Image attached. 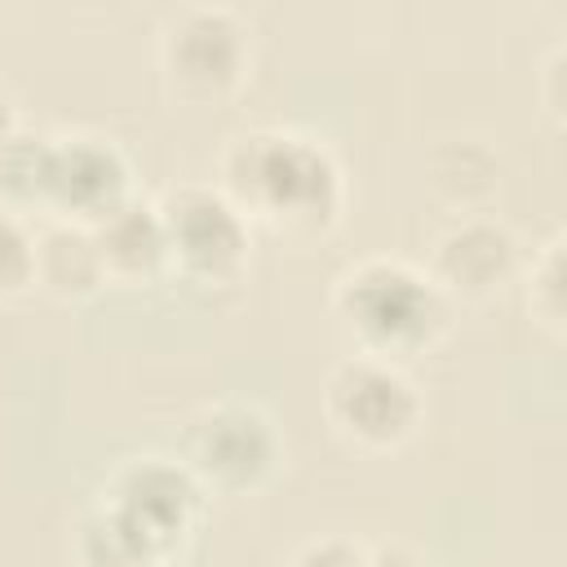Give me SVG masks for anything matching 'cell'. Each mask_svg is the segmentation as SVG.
<instances>
[{
    "instance_id": "obj_4",
    "label": "cell",
    "mask_w": 567,
    "mask_h": 567,
    "mask_svg": "<svg viewBox=\"0 0 567 567\" xmlns=\"http://www.w3.org/2000/svg\"><path fill=\"white\" fill-rule=\"evenodd\" d=\"M155 208L168 244V279L208 301L244 288L252 270V226L217 182H173L155 195Z\"/></svg>"
},
{
    "instance_id": "obj_3",
    "label": "cell",
    "mask_w": 567,
    "mask_h": 567,
    "mask_svg": "<svg viewBox=\"0 0 567 567\" xmlns=\"http://www.w3.org/2000/svg\"><path fill=\"white\" fill-rule=\"evenodd\" d=\"M155 71L173 106H221L252 75V27L230 4H177L155 27Z\"/></svg>"
},
{
    "instance_id": "obj_2",
    "label": "cell",
    "mask_w": 567,
    "mask_h": 567,
    "mask_svg": "<svg viewBox=\"0 0 567 567\" xmlns=\"http://www.w3.org/2000/svg\"><path fill=\"white\" fill-rule=\"evenodd\" d=\"M328 310L354 354H372L408 368L439 350L452 332V301L425 275V266L390 252H368L332 275Z\"/></svg>"
},
{
    "instance_id": "obj_17",
    "label": "cell",
    "mask_w": 567,
    "mask_h": 567,
    "mask_svg": "<svg viewBox=\"0 0 567 567\" xmlns=\"http://www.w3.org/2000/svg\"><path fill=\"white\" fill-rule=\"evenodd\" d=\"M284 567H368V545L350 536H310Z\"/></svg>"
},
{
    "instance_id": "obj_1",
    "label": "cell",
    "mask_w": 567,
    "mask_h": 567,
    "mask_svg": "<svg viewBox=\"0 0 567 567\" xmlns=\"http://www.w3.org/2000/svg\"><path fill=\"white\" fill-rule=\"evenodd\" d=\"M213 182L248 217L252 230H266L292 248L332 239L350 204L337 151L297 124L235 128L217 151Z\"/></svg>"
},
{
    "instance_id": "obj_18",
    "label": "cell",
    "mask_w": 567,
    "mask_h": 567,
    "mask_svg": "<svg viewBox=\"0 0 567 567\" xmlns=\"http://www.w3.org/2000/svg\"><path fill=\"white\" fill-rule=\"evenodd\" d=\"M368 567H430L412 545L385 540V545H368Z\"/></svg>"
},
{
    "instance_id": "obj_11",
    "label": "cell",
    "mask_w": 567,
    "mask_h": 567,
    "mask_svg": "<svg viewBox=\"0 0 567 567\" xmlns=\"http://www.w3.org/2000/svg\"><path fill=\"white\" fill-rule=\"evenodd\" d=\"M106 288V270L93 244L89 226L75 221H40L35 230V292L62 301V306H84Z\"/></svg>"
},
{
    "instance_id": "obj_20",
    "label": "cell",
    "mask_w": 567,
    "mask_h": 567,
    "mask_svg": "<svg viewBox=\"0 0 567 567\" xmlns=\"http://www.w3.org/2000/svg\"><path fill=\"white\" fill-rule=\"evenodd\" d=\"M164 567H190V563H182V558H173V563H164Z\"/></svg>"
},
{
    "instance_id": "obj_8",
    "label": "cell",
    "mask_w": 567,
    "mask_h": 567,
    "mask_svg": "<svg viewBox=\"0 0 567 567\" xmlns=\"http://www.w3.org/2000/svg\"><path fill=\"white\" fill-rule=\"evenodd\" d=\"M523 239L496 213H461L447 221L434 244L425 275L452 306H492L518 284L523 270Z\"/></svg>"
},
{
    "instance_id": "obj_10",
    "label": "cell",
    "mask_w": 567,
    "mask_h": 567,
    "mask_svg": "<svg viewBox=\"0 0 567 567\" xmlns=\"http://www.w3.org/2000/svg\"><path fill=\"white\" fill-rule=\"evenodd\" d=\"M106 284L124 288H151L168 279V244H164V221L155 199L133 195L120 208H111L102 221L89 226Z\"/></svg>"
},
{
    "instance_id": "obj_16",
    "label": "cell",
    "mask_w": 567,
    "mask_h": 567,
    "mask_svg": "<svg viewBox=\"0 0 567 567\" xmlns=\"http://www.w3.org/2000/svg\"><path fill=\"white\" fill-rule=\"evenodd\" d=\"M563 80H567V44L554 40L545 49L540 75H536V97H540V111H545V120H549L554 133H563V115H567V89H563Z\"/></svg>"
},
{
    "instance_id": "obj_13",
    "label": "cell",
    "mask_w": 567,
    "mask_h": 567,
    "mask_svg": "<svg viewBox=\"0 0 567 567\" xmlns=\"http://www.w3.org/2000/svg\"><path fill=\"white\" fill-rule=\"evenodd\" d=\"M518 284L532 328L558 346L567 337V235L558 226L532 248V257H523Z\"/></svg>"
},
{
    "instance_id": "obj_12",
    "label": "cell",
    "mask_w": 567,
    "mask_h": 567,
    "mask_svg": "<svg viewBox=\"0 0 567 567\" xmlns=\"http://www.w3.org/2000/svg\"><path fill=\"white\" fill-rule=\"evenodd\" d=\"M71 563L75 567H164L168 558L115 509L89 501L71 523Z\"/></svg>"
},
{
    "instance_id": "obj_7",
    "label": "cell",
    "mask_w": 567,
    "mask_h": 567,
    "mask_svg": "<svg viewBox=\"0 0 567 567\" xmlns=\"http://www.w3.org/2000/svg\"><path fill=\"white\" fill-rule=\"evenodd\" d=\"M93 501L133 523L173 563L199 532L213 496L199 487V478L182 465L177 452H133L111 465Z\"/></svg>"
},
{
    "instance_id": "obj_14",
    "label": "cell",
    "mask_w": 567,
    "mask_h": 567,
    "mask_svg": "<svg viewBox=\"0 0 567 567\" xmlns=\"http://www.w3.org/2000/svg\"><path fill=\"white\" fill-rule=\"evenodd\" d=\"M49 155H53V133L18 128L0 146V208L31 221L49 213Z\"/></svg>"
},
{
    "instance_id": "obj_9",
    "label": "cell",
    "mask_w": 567,
    "mask_h": 567,
    "mask_svg": "<svg viewBox=\"0 0 567 567\" xmlns=\"http://www.w3.org/2000/svg\"><path fill=\"white\" fill-rule=\"evenodd\" d=\"M133 159L128 151L97 133V128H75V133H53V155H49V213L44 221H75L93 226L124 199H133Z\"/></svg>"
},
{
    "instance_id": "obj_6",
    "label": "cell",
    "mask_w": 567,
    "mask_h": 567,
    "mask_svg": "<svg viewBox=\"0 0 567 567\" xmlns=\"http://www.w3.org/2000/svg\"><path fill=\"white\" fill-rule=\"evenodd\" d=\"M319 412L350 452L390 456L408 447L425 425V394L408 368L350 350L323 372Z\"/></svg>"
},
{
    "instance_id": "obj_5",
    "label": "cell",
    "mask_w": 567,
    "mask_h": 567,
    "mask_svg": "<svg viewBox=\"0 0 567 567\" xmlns=\"http://www.w3.org/2000/svg\"><path fill=\"white\" fill-rule=\"evenodd\" d=\"M177 456L208 496H257L279 478L288 443L279 434V421L257 399L226 394L199 403L186 416Z\"/></svg>"
},
{
    "instance_id": "obj_15",
    "label": "cell",
    "mask_w": 567,
    "mask_h": 567,
    "mask_svg": "<svg viewBox=\"0 0 567 567\" xmlns=\"http://www.w3.org/2000/svg\"><path fill=\"white\" fill-rule=\"evenodd\" d=\"M35 292V226L0 208V301Z\"/></svg>"
},
{
    "instance_id": "obj_19",
    "label": "cell",
    "mask_w": 567,
    "mask_h": 567,
    "mask_svg": "<svg viewBox=\"0 0 567 567\" xmlns=\"http://www.w3.org/2000/svg\"><path fill=\"white\" fill-rule=\"evenodd\" d=\"M18 128H22V120H18V97L9 93V84H0V146H4Z\"/></svg>"
}]
</instances>
